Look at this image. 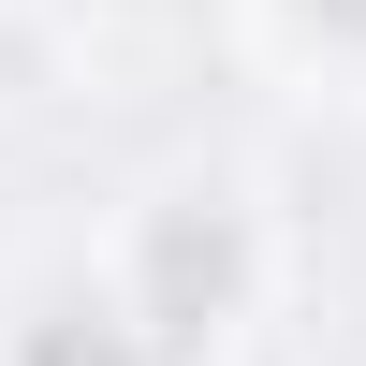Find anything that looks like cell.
<instances>
[{
  "label": "cell",
  "instance_id": "cell-1",
  "mask_svg": "<svg viewBox=\"0 0 366 366\" xmlns=\"http://www.w3.org/2000/svg\"><path fill=\"white\" fill-rule=\"evenodd\" d=\"M322 15H352V29H366V0H322Z\"/></svg>",
  "mask_w": 366,
  "mask_h": 366
}]
</instances>
